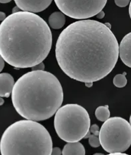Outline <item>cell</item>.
<instances>
[{"label":"cell","instance_id":"cell-1","mask_svg":"<svg viewBox=\"0 0 131 155\" xmlns=\"http://www.w3.org/2000/svg\"><path fill=\"white\" fill-rule=\"evenodd\" d=\"M60 68L74 80L93 83L112 71L119 58V43L111 29L95 20L83 19L63 30L56 43Z\"/></svg>","mask_w":131,"mask_h":155},{"label":"cell","instance_id":"cell-2","mask_svg":"<svg viewBox=\"0 0 131 155\" xmlns=\"http://www.w3.org/2000/svg\"><path fill=\"white\" fill-rule=\"evenodd\" d=\"M51 46V29L35 13H11L0 24V55L15 68H31L43 62Z\"/></svg>","mask_w":131,"mask_h":155},{"label":"cell","instance_id":"cell-3","mask_svg":"<svg viewBox=\"0 0 131 155\" xmlns=\"http://www.w3.org/2000/svg\"><path fill=\"white\" fill-rule=\"evenodd\" d=\"M11 101L18 113L27 120L42 121L52 117L63 101L59 79L45 71H31L15 83Z\"/></svg>","mask_w":131,"mask_h":155},{"label":"cell","instance_id":"cell-4","mask_svg":"<svg viewBox=\"0 0 131 155\" xmlns=\"http://www.w3.org/2000/svg\"><path fill=\"white\" fill-rule=\"evenodd\" d=\"M51 137L38 122L21 120L9 126L0 140L2 155H51Z\"/></svg>","mask_w":131,"mask_h":155},{"label":"cell","instance_id":"cell-5","mask_svg":"<svg viewBox=\"0 0 131 155\" xmlns=\"http://www.w3.org/2000/svg\"><path fill=\"white\" fill-rule=\"evenodd\" d=\"M90 119L87 110L77 104H67L55 113L54 127L61 140L74 143L83 139L89 131Z\"/></svg>","mask_w":131,"mask_h":155},{"label":"cell","instance_id":"cell-6","mask_svg":"<svg viewBox=\"0 0 131 155\" xmlns=\"http://www.w3.org/2000/svg\"><path fill=\"white\" fill-rule=\"evenodd\" d=\"M100 145L109 153H123L131 144L130 124L122 117L109 118L99 134Z\"/></svg>","mask_w":131,"mask_h":155},{"label":"cell","instance_id":"cell-7","mask_svg":"<svg viewBox=\"0 0 131 155\" xmlns=\"http://www.w3.org/2000/svg\"><path fill=\"white\" fill-rule=\"evenodd\" d=\"M63 13L76 19L95 16L105 8L107 0H54Z\"/></svg>","mask_w":131,"mask_h":155},{"label":"cell","instance_id":"cell-8","mask_svg":"<svg viewBox=\"0 0 131 155\" xmlns=\"http://www.w3.org/2000/svg\"><path fill=\"white\" fill-rule=\"evenodd\" d=\"M16 5L23 12L39 13L51 5L53 0H14Z\"/></svg>","mask_w":131,"mask_h":155},{"label":"cell","instance_id":"cell-9","mask_svg":"<svg viewBox=\"0 0 131 155\" xmlns=\"http://www.w3.org/2000/svg\"><path fill=\"white\" fill-rule=\"evenodd\" d=\"M119 55L123 63L131 67V33L126 34L119 45Z\"/></svg>","mask_w":131,"mask_h":155},{"label":"cell","instance_id":"cell-10","mask_svg":"<svg viewBox=\"0 0 131 155\" xmlns=\"http://www.w3.org/2000/svg\"><path fill=\"white\" fill-rule=\"evenodd\" d=\"M14 85V79L9 73H0V97H9Z\"/></svg>","mask_w":131,"mask_h":155},{"label":"cell","instance_id":"cell-11","mask_svg":"<svg viewBox=\"0 0 131 155\" xmlns=\"http://www.w3.org/2000/svg\"><path fill=\"white\" fill-rule=\"evenodd\" d=\"M62 155H85V147L79 141L67 143L63 147Z\"/></svg>","mask_w":131,"mask_h":155},{"label":"cell","instance_id":"cell-12","mask_svg":"<svg viewBox=\"0 0 131 155\" xmlns=\"http://www.w3.org/2000/svg\"><path fill=\"white\" fill-rule=\"evenodd\" d=\"M65 16L61 12L53 13L49 18V24L51 28L59 29L62 28L65 23Z\"/></svg>","mask_w":131,"mask_h":155},{"label":"cell","instance_id":"cell-13","mask_svg":"<svg viewBox=\"0 0 131 155\" xmlns=\"http://www.w3.org/2000/svg\"><path fill=\"white\" fill-rule=\"evenodd\" d=\"M110 110L108 105L100 106L95 110V117L99 120L101 122H105L110 118Z\"/></svg>","mask_w":131,"mask_h":155},{"label":"cell","instance_id":"cell-14","mask_svg":"<svg viewBox=\"0 0 131 155\" xmlns=\"http://www.w3.org/2000/svg\"><path fill=\"white\" fill-rule=\"evenodd\" d=\"M126 73L123 74H118L113 79V84L118 88H123L125 87L127 83V79L126 78Z\"/></svg>","mask_w":131,"mask_h":155},{"label":"cell","instance_id":"cell-15","mask_svg":"<svg viewBox=\"0 0 131 155\" xmlns=\"http://www.w3.org/2000/svg\"><path fill=\"white\" fill-rule=\"evenodd\" d=\"M89 143L90 146L94 148H97L100 146L99 137L94 134H90L89 137Z\"/></svg>","mask_w":131,"mask_h":155},{"label":"cell","instance_id":"cell-16","mask_svg":"<svg viewBox=\"0 0 131 155\" xmlns=\"http://www.w3.org/2000/svg\"><path fill=\"white\" fill-rule=\"evenodd\" d=\"M115 4L120 8H125L130 4V0H115Z\"/></svg>","mask_w":131,"mask_h":155},{"label":"cell","instance_id":"cell-17","mask_svg":"<svg viewBox=\"0 0 131 155\" xmlns=\"http://www.w3.org/2000/svg\"><path fill=\"white\" fill-rule=\"evenodd\" d=\"M89 130H90V132L93 133V134H94V135L99 136L100 129H99V126L97 125L96 124H93V125L90 126Z\"/></svg>","mask_w":131,"mask_h":155},{"label":"cell","instance_id":"cell-18","mask_svg":"<svg viewBox=\"0 0 131 155\" xmlns=\"http://www.w3.org/2000/svg\"><path fill=\"white\" fill-rule=\"evenodd\" d=\"M32 71H44L45 69V65L43 62L39 63L38 65H36L31 67Z\"/></svg>","mask_w":131,"mask_h":155},{"label":"cell","instance_id":"cell-19","mask_svg":"<svg viewBox=\"0 0 131 155\" xmlns=\"http://www.w3.org/2000/svg\"><path fill=\"white\" fill-rule=\"evenodd\" d=\"M62 151L59 147H54L53 148L51 155H61Z\"/></svg>","mask_w":131,"mask_h":155},{"label":"cell","instance_id":"cell-20","mask_svg":"<svg viewBox=\"0 0 131 155\" xmlns=\"http://www.w3.org/2000/svg\"><path fill=\"white\" fill-rule=\"evenodd\" d=\"M5 66V61L3 59V57L0 55V72L2 71Z\"/></svg>","mask_w":131,"mask_h":155},{"label":"cell","instance_id":"cell-21","mask_svg":"<svg viewBox=\"0 0 131 155\" xmlns=\"http://www.w3.org/2000/svg\"><path fill=\"white\" fill-rule=\"evenodd\" d=\"M105 12H104L103 11V10H102V11L99 12L96 15L97 18H98V19H101L104 18V17H105Z\"/></svg>","mask_w":131,"mask_h":155},{"label":"cell","instance_id":"cell-22","mask_svg":"<svg viewBox=\"0 0 131 155\" xmlns=\"http://www.w3.org/2000/svg\"><path fill=\"white\" fill-rule=\"evenodd\" d=\"M6 18V15L5 13L4 12H0V21H4Z\"/></svg>","mask_w":131,"mask_h":155},{"label":"cell","instance_id":"cell-23","mask_svg":"<svg viewBox=\"0 0 131 155\" xmlns=\"http://www.w3.org/2000/svg\"><path fill=\"white\" fill-rule=\"evenodd\" d=\"M19 10H21V9H20L18 8V7L16 5V6L15 7V8L13 9V11H12L13 13H17V12H20Z\"/></svg>","mask_w":131,"mask_h":155},{"label":"cell","instance_id":"cell-24","mask_svg":"<svg viewBox=\"0 0 131 155\" xmlns=\"http://www.w3.org/2000/svg\"><path fill=\"white\" fill-rule=\"evenodd\" d=\"M107 155H129V154L123 153H109Z\"/></svg>","mask_w":131,"mask_h":155},{"label":"cell","instance_id":"cell-25","mask_svg":"<svg viewBox=\"0 0 131 155\" xmlns=\"http://www.w3.org/2000/svg\"><path fill=\"white\" fill-rule=\"evenodd\" d=\"M11 0H0V3H7L11 2Z\"/></svg>","mask_w":131,"mask_h":155},{"label":"cell","instance_id":"cell-26","mask_svg":"<svg viewBox=\"0 0 131 155\" xmlns=\"http://www.w3.org/2000/svg\"><path fill=\"white\" fill-rule=\"evenodd\" d=\"M93 83H85V86L87 87H91Z\"/></svg>","mask_w":131,"mask_h":155},{"label":"cell","instance_id":"cell-27","mask_svg":"<svg viewBox=\"0 0 131 155\" xmlns=\"http://www.w3.org/2000/svg\"><path fill=\"white\" fill-rule=\"evenodd\" d=\"M4 103V100L2 98V97H0V106H2Z\"/></svg>","mask_w":131,"mask_h":155},{"label":"cell","instance_id":"cell-28","mask_svg":"<svg viewBox=\"0 0 131 155\" xmlns=\"http://www.w3.org/2000/svg\"><path fill=\"white\" fill-rule=\"evenodd\" d=\"M104 24H105L107 28H108L109 29H111V26H110V23H104Z\"/></svg>","mask_w":131,"mask_h":155},{"label":"cell","instance_id":"cell-29","mask_svg":"<svg viewBox=\"0 0 131 155\" xmlns=\"http://www.w3.org/2000/svg\"><path fill=\"white\" fill-rule=\"evenodd\" d=\"M129 15L130 17H131V6H130V4H129Z\"/></svg>","mask_w":131,"mask_h":155},{"label":"cell","instance_id":"cell-30","mask_svg":"<svg viewBox=\"0 0 131 155\" xmlns=\"http://www.w3.org/2000/svg\"><path fill=\"white\" fill-rule=\"evenodd\" d=\"M93 155H105V154H102V153H95V154H94Z\"/></svg>","mask_w":131,"mask_h":155}]
</instances>
